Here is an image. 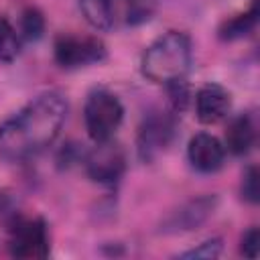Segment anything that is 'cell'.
Instances as JSON below:
<instances>
[{
	"mask_svg": "<svg viewBox=\"0 0 260 260\" xmlns=\"http://www.w3.org/2000/svg\"><path fill=\"white\" fill-rule=\"evenodd\" d=\"M65 118L67 102L59 91H45L32 98L0 124V154L14 162L39 154L57 138Z\"/></svg>",
	"mask_w": 260,
	"mask_h": 260,
	"instance_id": "cell-1",
	"label": "cell"
},
{
	"mask_svg": "<svg viewBox=\"0 0 260 260\" xmlns=\"http://www.w3.org/2000/svg\"><path fill=\"white\" fill-rule=\"evenodd\" d=\"M232 108V95L225 87L217 83H205L195 95V112L201 124L221 122Z\"/></svg>",
	"mask_w": 260,
	"mask_h": 260,
	"instance_id": "cell-10",
	"label": "cell"
},
{
	"mask_svg": "<svg viewBox=\"0 0 260 260\" xmlns=\"http://www.w3.org/2000/svg\"><path fill=\"white\" fill-rule=\"evenodd\" d=\"M167 87H169V95H171V104H173L175 112H183L187 108V104H189V89H187V85L181 79V81L169 83Z\"/></svg>",
	"mask_w": 260,
	"mask_h": 260,
	"instance_id": "cell-19",
	"label": "cell"
},
{
	"mask_svg": "<svg viewBox=\"0 0 260 260\" xmlns=\"http://www.w3.org/2000/svg\"><path fill=\"white\" fill-rule=\"evenodd\" d=\"M10 254L16 258H47L49 230L41 217H18L10 225Z\"/></svg>",
	"mask_w": 260,
	"mask_h": 260,
	"instance_id": "cell-5",
	"label": "cell"
},
{
	"mask_svg": "<svg viewBox=\"0 0 260 260\" xmlns=\"http://www.w3.org/2000/svg\"><path fill=\"white\" fill-rule=\"evenodd\" d=\"M79 8L93 28L110 30L116 24L118 0H79Z\"/></svg>",
	"mask_w": 260,
	"mask_h": 260,
	"instance_id": "cell-12",
	"label": "cell"
},
{
	"mask_svg": "<svg viewBox=\"0 0 260 260\" xmlns=\"http://www.w3.org/2000/svg\"><path fill=\"white\" fill-rule=\"evenodd\" d=\"M158 0H126V22L130 26L144 24L156 12Z\"/></svg>",
	"mask_w": 260,
	"mask_h": 260,
	"instance_id": "cell-14",
	"label": "cell"
},
{
	"mask_svg": "<svg viewBox=\"0 0 260 260\" xmlns=\"http://www.w3.org/2000/svg\"><path fill=\"white\" fill-rule=\"evenodd\" d=\"M240 252H242L246 258H256V256H258V252H260V232H258V228H250V230L242 236Z\"/></svg>",
	"mask_w": 260,
	"mask_h": 260,
	"instance_id": "cell-20",
	"label": "cell"
},
{
	"mask_svg": "<svg viewBox=\"0 0 260 260\" xmlns=\"http://www.w3.org/2000/svg\"><path fill=\"white\" fill-rule=\"evenodd\" d=\"M20 32L26 41H39L45 32V16L39 8L28 6L20 16Z\"/></svg>",
	"mask_w": 260,
	"mask_h": 260,
	"instance_id": "cell-16",
	"label": "cell"
},
{
	"mask_svg": "<svg viewBox=\"0 0 260 260\" xmlns=\"http://www.w3.org/2000/svg\"><path fill=\"white\" fill-rule=\"evenodd\" d=\"M175 136V118L171 114H150L138 130V154L142 160H152L162 152Z\"/></svg>",
	"mask_w": 260,
	"mask_h": 260,
	"instance_id": "cell-7",
	"label": "cell"
},
{
	"mask_svg": "<svg viewBox=\"0 0 260 260\" xmlns=\"http://www.w3.org/2000/svg\"><path fill=\"white\" fill-rule=\"evenodd\" d=\"M217 207V197L215 195H201L197 199L187 201L181 205L167 221L165 230L167 232H191L197 230L201 223H205Z\"/></svg>",
	"mask_w": 260,
	"mask_h": 260,
	"instance_id": "cell-9",
	"label": "cell"
},
{
	"mask_svg": "<svg viewBox=\"0 0 260 260\" xmlns=\"http://www.w3.org/2000/svg\"><path fill=\"white\" fill-rule=\"evenodd\" d=\"M126 171V152L120 144L110 140L95 142V148L85 156V173L91 181L114 185Z\"/></svg>",
	"mask_w": 260,
	"mask_h": 260,
	"instance_id": "cell-6",
	"label": "cell"
},
{
	"mask_svg": "<svg viewBox=\"0 0 260 260\" xmlns=\"http://www.w3.org/2000/svg\"><path fill=\"white\" fill-rule=\"evenodd\" d=\"M254 140H256V130L248 114H240L230 120L228 130H225V148L232 154L236 156L248 154L254 146Z\"/></svg>",
	"mask_w": 260,
	"mask_h": 260,
	"instance_id": "cell-11",
	"label": "cell"
},
{
	"mask_svg": "<svg viewBox=\"0 0 260 260\" xmlns=\"http://www.w3.org/2000/svg\"><path fill=\"white\" fill-rule=\"evenodd\" d=\"M191 41L185 32L169 30L158 37L142 55V73L154 83H173L185 79L191 69Z\"/></svg>",
	"mask_w": 260,
	"mask_h": 260,
	"instance_id": "cell-2",
	"label": "cell"
},
{
	"mask_svg": "<svg viewBox=\"0 0 260 260\" xmlns=\"http://www.w3.org/2000/svg\"><path fill=\"white\" fill-rule=\"evenodd\" d=\"M187 156H189V162L193 165L195 171L209 175V173H215L223 167L225 146L215 136H211L207 132H199L189 140Z\"/></svg>",
	"mask_w": 260,
	"mask_h": 260,
	"instance_id": "cell-8",
	"label": "cell"
},
{
	"mask_svg": "<svg viewBox=\"0 0 260 260\" xmlns=\"http://www.w3.org/2000/svg\"><path fill=\"white\" fill-rule=\"evenodd\" d=\"M219 254H221V240L219 238H211V240L201 242L197 248L187 250L185 254H181V258H205V260H211V258H217Z\"/></svg>",
	"mask_w": 260,
	"mask_h": 260,
	"instance_id": "cell-17",
	"label": "cell"
},
{
	"mask_svg": "<svg viewBox=\"0 0 260 260\" xmlns=\"http://www.w3.org/2000/svg\"><path fill=\"white\" fill-rule=\"evenodd\" d=\"M55 61L65 69H77L85 65L102 63L108 57V49L98 37L61 35L55 41Z\"/></svg>",
	"mask_w": 260,
	"mask_h": 260,
	"instance_id": "cell-4",
	"label": "cell"
},
{
	"mask_svg": "<svg viewBox=\"0 0 260 260\" xmlns=\"http://www.w3.org/2000/svg\"><path fill=\"white\" fill-rule=\"evenodd\" d=\"M258 14H260L258 12V4L254 2L246 12H240V14L232 16V18L223 20L219 30H217L219 39L221 41H238V39L250 35L254 30L256 22H258Z\"/></svg>",
	"mask_w": 260,
	"mask_h": 260,
	"instance_id": "cell-13",
	"label": "cell"
},
{
	"mask_svg": "<svg viewBox=\"0 0 260 260\" xmlns=\"http://www.w3.org/2000/svg\"><path fill=\"white\" fill-rule=\"evenodd\" d=\"M18 35L16 30L12 28V24L0 16V61L4 63H10L16 59L18 55Z\"/></svg>",
	"mask_w": 260,
	"mask_h": 260,
	"instance_id": "cell-15",
	"label": "cell"
},
{
	"mask_svg": "<svg viewBox=\"0 0 260 260\" xmlns=\"http://www.w3.org/2000/svg\"><path fill=\"white\" fill-rule=\"evenodd\" d=\"M242 197L248 203H258L260 199V187H258V169L248 167L242 179Z\"/></svg>",
	"mask_w": 260,
	"mask_h": 260,
	"instance_id": "cell-18",
	"label": "cell"
},
{
	"mask_svg": "<svg viewBox=\"0 0 260 260\" xmlns=\"http://www.w3.org/2000/svg\"><path fill=\"white\" fill-rule=\"evenodd\" d=\"M124 118L120 100L108 89H93L83 106V122L93 142L110 140Z\"/></svg>",
	"mask_w": 260,
	"mask_h": 260,
	"instance_id": "cell-3",
	"label": "cell"
}]
</instances>
